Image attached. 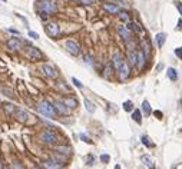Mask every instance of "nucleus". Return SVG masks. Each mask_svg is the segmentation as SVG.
Listing matches in <instances>:
<instances>
[{"instance_id": "nucleus-42", "label": "nucleus", "mask_w": 182, "mask_h": 169, "mask_svg": "<svg viewBox=\"0 0 182 169\" xmlns=\"http://www.w3.org/2000/svg\"><path fill=\"white\" fill-rule=\"evenodd\" d=\"M9 32H11V33H16V34H17V33H19V32H17V30H15V29H9Z\"/></svg>"}, {"instance_id": "nucleus-10", "label": "nucleus", "mask_w": 182, "mask_h": 169, "mask_svg": "<svg viewBox=\"0 0 182 169\" xmlns=\"http://www.w3.org/2000/svg\"><path fill=\"white\" fill-rule=\"evenodd\" d=\"M126 60L122 57L121 53H116V55H113V57H112V63H113V67H115L116 70H119L121 69V66L125 63Z\"/></svg>"}, {"instance_id": "nucleus-17", "label": "nucleus", "mask_w": 182, "mask_h": 169, "mask_svg": "<svg viewBox=\"0 0 182 169\" xmlns=\"http://www.w3.org/2000/svg\"><path fill=\"white\" fill-rule=\"evenodd\" d=\"M17 118L20 119V122H26V119H28V118H32V116H30L26 110L19 109V110H17Z\"/></svg>"}, {"instance_id": "nucleus-39", "label": "nucleus", "mask_w": 182, "mask_h": 169, "mask_svg": "<svg viewBox=\"0 0 182 169\" xmlns=\"http://www.w3.org/2000/svg\"><path fill=\"white\" fill-rule=\"evenodd\" d=\"M85 62H86L88 65H92V57H90V56H85Z\"/></svg>"}, {"instance_id": "nucleus-26", "label": "nucleus", "mask_w": 182, "mask_h": 169, "mask_svg": "<svg viewBox=\"0 0 182 169\" xmlns=\"http://www.w3.org/2000/svg\"><path fill=\"white\" fill-rule=\"evenodd\" d=\"M56 152L66 153V155H69V153H70V148H67V146H57V148H56Z\"/></svg>"}, {"instance_id": "nucleus-2", "label": "nucleus", "mask_w": 182, "mask_h": 169, "mask_svg": "<svg viewBox=\"0 0 182 169\" xmlns=\"http://www.w3.org/2000/svg\"><path fill=\"white\" fill-rule=\"evenodd\" d=\"M40 10L47 15H52V13L57 11V6L53 0H43V2H40Z\"/></svg>"}, {"instance_id": "nucleus-11", "label": "nucleus", "mask_w": 182, "mask_h": 169, "mask_svg": "<svg viewBox=\"0 0 182 169\" xmlns=\"http://www.w3.org/2000/svg\"><path fill=\"white\" fill-rule=\"evenodd\" d=\"M118 33L123 40H126V42L131 40V32H129L128 26H118Z\"/></svg>"}, {"instance_id": "nucleus-15", "label": "nucleus", "mask_w": 182, "mask_h": 169, "mask_svg": "<svg viewBox=\"0 0 182 169\" xmlns=\"http://www.w3.org/2000/svg\"><path fill=\"white\" fill-rule=\"evenodd\" d=\"M43 166L46 169H65L60 164H57V162H52V161H46V162L43 164Z\"/></svg>"}, {"instance_id": "nucleus-30", "label": "nucleus", "mask_w": 182, "mask_h": 169, "mask_svg": "<svg viewBox=\"0 0 182 169\" xmlns=\"http://www.w3.org/2000/svg\"><path fill=\"white\" fill-rule=\"evenodd\" d=\"M100 161L103 162V164H108L110 161V158H109V155H106V153H103V155H100Z\"/></svg>"}, {"instance_id": "nucleus-32", "label": "nucleus", "mask_w": 182, "mask_h": 169, "mask_svg": "<svg viewBox=\"0 0 182 169\" xmlns=\"http://www.w3.org/2000/svg\"><path fill=\"white\" fill-rule=\"evenodd\" d=\"M95 0H77V3H80V5H92Z\"/></svg>"}, {"instance_id": "nucleus-23", "label": "nucleus", "mask_w": 182, "mask_h": 169, "mask_svg": "<svg viewBox=\"0 0 182 169\" xmlns=\"http://www.w3.org/2000/svg\"><path fill=\"white\" fill-rule=\"evenodd\" d=\"M119 19H121L122 22H125V23H129V22H131V19H129V15H128L126 11H119Z\"/></svg>"}, {"instance_id": "nucleus-5", "label": "nucleus", "mask_w": 182, "mask_h": 169, "mask_svg": "<svg viewBox=\"0 0 182 169\" xmlns=\"http://www.w3.org/2000/svg\"><path fill=\"white\" fill-rule=\"evenodd\" d=\"M26 56H28L30 60L36 62V60H40V59H42V52H40L37 47H33V46H30V47L28 49V53H26Z\"/></svg>"}, {"instance_id": "nucleus-24", "label": "nucleus", "mask_w": 182, "mask_h": 169, "mask_svg": "<svg viewBox=\"0 0 182 169\" xmlns=\"http://www.w3.org/2000/svg\"><path fill=\"white\" fill-rule=\"evenodd\" d=\"M85 106H86L88 112H90V113H93V112H95V106H93V103H92L90 100H88V99H85Z\"/></svg>"}, {"instance_id": "nucleus-38", "label": "nucleus", "mask_w": 182, "mask_h": 169, "mask_svg": "<svg viewBox=\"0 0 182 169\" xmlns=\"http://www.w3.org/2000/svg\"><path fill=\"white\" fill-rule=\"evenodd\" d=\"M93 161H95V158L92 156V155H89V156H88V164L89 165H93Z\"/></svg>"}, {"instance_id": "nucleus-7", "label": "nucleus", "mask_w": 182, "mask_h": 169, "mask_svg": "<svg viewBox=\"0 0 182 169\" xmlns=\"http://www.w3.org/2000/svg\"><path fill=\"white\" fill-rule=\"evenodd\" d=\"M116 72H118V75H119V79H121V80H126L128 77H129V75H131V69H129V65H128L126 62L121 66L119 70H116Z\"/></svg>"}, {"instance_id": "nucleus-6", "label": "nucleus", "mask_w": 182, "mask_h": 169, "mask_svg": "<svg viewBox=\"0 0 182 169\" xmlns=\"http://www.w3.org/2000/svg\"><path fill=\"white\" fill-rule=\"evenodd\" d=\"M40 139H42V142H44V143H55V142L57 141L56 135L50 131H44L43 133L40 135Z\"/></svg>"}, {"instance_id": "nucleus-3", "label": "nucleus", "mask_w": 182, "mask_h": 169, "mask_svg": "<svg viewBox=\"0 0 182 169\" xmlns=\"http://www.w3.org/2000/svg\"><path fill=\"white\" fill-rule=\"evenodd\" d=\"M65 47H66V50L70 53V55L73 56H77L79 53H80V47H79V44L76 43V42H73V40H67L66 43H65Z\"/></svg>"}, {"instance_id": "nucleus-45", "label": "nucleus", "mask_w": 182, "mask_h": 169, "mask_svg": "<svg viewBox=\"0 0 182 169\" xmlns=\"http://www.w3.org/2000/svg\"><path fill=\"white\" fill-rule=\"evenodd\" d=\"M33 169H39V168H33Z\"/></svg>"}, {"instance_id": "nucleus-35", "label": "nucleus", "mask_w": 182, "mask_h": 169, "mask_svg": "<svg viewBox=\"0 0 182 169\" xmlns=\"http://www.w3.org/2000/svg\"><path fill=\"white\" fill-rule=\"evenodd\" d=\"M29 36L32 39H39V34L36 32H33V30H29Z\"/></svg>"}, {"instance_id": "nucleus-40", "label": "nucleus", "mask_w": 182, "mask_h": 169, "mask_svg": "<svg viewBox=\"0 0 182 169\" xmlns=\"http://www.w3.org/2000/svg\"><path fill=\"white\" fill-rule=\"evenodd\" d=\"M177 7H178V10H179V13H181V16H182V5L179 3V2L177 3Z\"/></svg>"}, {"instance_id": "nucleus-9", "label": "nucleus", "mask_w": 182, "mask_h": 169, "mask_svg": "<svg viewBox=\"0 0 182 169\" xmlns=\"http://www.w3.org/2000/svg\"><path fill=\"white\" fill-rule=\"evenodd\" d=\"M7 47L10 50H19L22 47V40L17 37H11L7 40Z\"/></svg>"}, {"instance_id": "nucleus-46", "label": "nucleus", "mask_w": 182, "mask_h": 169, "mask_svg": "<svg viewBox=\"0 0 182 169\" xmlns=\"http://www.w3.org/2000/svg\"><path fill=\"white\" fill-rule=\"evenodd\" d=\"M2 2H6V0H2Z\"/></svg>"}, {"instance_id": "nucleus-31", "label": "nucleus", "mask_w": 182, "mask_h": 169, "mask_svg": "<svg viewBox=\"0 0 182 169\" xmlns=\"http://www.w3.org/2000/svg\"><path fill=\"white\" fill-rule=\"evenodd\" d=\"M72 82H73V85H75L76 87H79V89H82V87H83V85H82L80 82H79V80H77L76 77H73V79H72Z\"/></svg>"}, {"instance_id": "nucleus-19", "label": "nucleus", "mask_w": 182, "mask_h": 169, "mask_svg": "<svg viewBox=\"0 0 182 169\" xmlns=\"http://www.w3.org/2000/svg\"><path fill=\"white\" fill-rule=\"evenodd\" d=\"M165 37H166L165 33H158V34H156V44H158V47H162V46H164Z\"/></svg>"}, {"instance_id": "nucleus-43", "label": "nucleus", "mask_w": 182, "mask_h": 169, "mask_svg": "<svg viewBox=\"0 0 182 169\" xmlns=\"http://www.w3.org/2000/svg\"><path fill=\"white\" fill-rule=\"evenodd\" d=\"M115 169H121V166H119V165H116V166H115Z\"/></svg>"}, {"instance_id": "nucleus-28", "label": "nucleus", "mask_w": 182, "mask_h": 169, "mask_svg": "<svg viewBox=\"0 0 182 169\" xmlns=\"http://www.w3.org/2000/svg\"><path fill=\"white\" fill-rule=\"evenodd\" d=\"M123 109L126 110V112H131V110L133 109V103L131 102V100H126V102L123 103Z\"/></svg>"}, {"instance_id": "nucleus-4", "label": "nucleus", "mask_w": 182, "mask_h": 169, "mask_svg": "<svg viewBox=\"0 0 182 169\" xmlns=\"http://www.w3.org/2000/svg\"><path fill=\"white\" fill-rule=\"evenodd\" d=\"M44 29H46L47 36H50V37H56V36L60 33V29L57 26V23H47V24L44 26Z\"/></svg>"}, {"instance_id": "nucleus-44", "label": "nucleus", "mask_w": 182, "mask_h": 169, "mask_svg": "<svg viewBox=\"0 0 182 169\" xmlns=\"http://www.w3.org/2000/svg\"><path fill=\"white\" fill-rule=\"evenodd\" d=\"M0 169H3V166H2V161H0Z\"/></svg>"}, {"instance_id": "nucleus-29", "label": "nucleus", "mask_w": 182, "mask_h": 169, "mask_svg": "<svg viewBox=\"0 0 182 169\" xmlns=\"http://www.w3.org/2000/svg\"><path fill=\"white\" fill-rule=\"evenodd\" d=\"M142 47H144L145 56L148 57V56H149V46H148V43H146V42H142Z\"/></svg>"}, {"instance_id": "nucleus-18", "label": "nucleus", "mask_w": 182, "mask_h": 169, "mask_svg": "<svg viewBox=\"0 0 182 169\" xmlns=\"http://www.w3.org/2000/svg\"><path fill=\"white\" fill-rule=\"evenodd\" d=\"M145 53L144 52H138V62H136V65H138V67L139 69H142L144 67V65H145Z\"/></svg>"}, {"instance_id": "nucleus-41", "label": "nucleus", "mask_w": 182, "mask_h": 169, "mask_svg": "<svg viewBox=\"0 0 182 169\" xmlns=\"http://www.w3.org/2000/svg\"><path fill=\"white\" fill-rule=\"evenodd\" d=\"M155 116H158V119H161V116H162V113H161L159 110H156V112H155Z\"/></svg>"}, {"instance_id": "nucleus-37", "label": "nucleus", "mask_w": 182, "mask_h": 169, "mask_svg": "<svg viewBox=\"0 0 182 169\" xmlns=\"http://www.w3.org/2000/svg\"><path fill=\"white\" fill-rule=\"evenodd\" d=\"M11 169H23V166L20 164H17V162H15V164L11 165Z\"/></svg>"}, {"instance_id": "nucleus-12", "label": "nucleus", "mask_w": 182, "mask_h": 169, "mask_svg": "<svg viewBox=\"0 0 182 169\" xmlns=\"http://www.w3.org/2000/svg\"><path fill=\"white\" fill-rule=\"evenodd\" d=\"M42 72H43V73L47 77H50V79H55V77L57 76L56 70L52 67V66H49V65H43V66H42Z\"/></svg>"}, {"instance_id": "nucleus-16", "label": "nucleus", "mask_w": 182, "mask_h": 169, "mask_svg": "<svg viewBox=\"0 0 182 169\" xmlns=\"http://www.w3.org/2000/svg\"><path fill=\"white\" fill-rule=\"evenodd\" d=\"M128 59H129V63H131V65H136V62H138V53H135L132 49H129V52H128Z\"/></svg>"}, {"instance_id": "nucleus-1", "label": "nucleus", "mask_w": 182, "mask_h": 169, "mask_svg": "<svg viewBox=\"0 0 182 169\" xmlns=\"http://www.w3.org/2000/svg\"><path fill=\"white\" fill-rule=\"evenodd\" d=\"M37 112L44 115V116H47V118H53L56 113L55 105L49 103V102H46V100H42V102L37 105Z\"/></svg>"}, {"instance_id": "nucleus-47", "label": "nucleus", "mask_w": 182, "mask_h": 169, "mask_svg": "<svg viewBox=\"0 0 182 169\" xmlns=\"http://www.w3.org/2000/svg\"><path fill=\"white\" fill-rule=\"evenodd\" d=\"M100 2H102V0H100Z\"/></svg>"}, {"instance_id": "nucleus-13", "label": "nucleus", "mask_w": 182, "mask_h": 169, "mask_svg": "<svg viewBox=\"0 0 182 169\" xmlns=\"http://www.w3.org/2000/svg\"><path fill=\"white\" fill-rule=\"evenodd\" d=\"M141 162L146 166V168H149V169H154V159L151 158L149 155H144V156H141Z\"/></svg>"}, {"instance_id": "nucleus-36", "label": "nucleus", "mask_w": 182, "mask_h": 169, "mask_svg": "<svg viewBox=\"0 0 182 169\" xmlns=\"http://www.w3.org/2000/svg\"><path fill=\"white\" fill-rule=\"evenodd\" d=\"M175 55H177L179 59H182V47H178V49H175Z\"/></svg>"}, {"instance_id": "nucleus-34", "label": "nucleus", "mask_w": 182, "mask_h": 169, "mask_svg": "<svg viewBox=\"0 0 182 169\" xmlns=\"http://www.w3.org/2000/svg\"><path fill=\"white\" fill-rule=\"evenodd\" d=\"M13 110H15V106H13V105H6V112H7V113H11Z\"/></svg>"}, {"instance_id": "nucleus-14", "label": "nucleus", "mask_w": 182, "mask_h": 169, "mask_svg": "<svg viewBox=\"0 0 182 169\" xmlns=\"http://www.w3.org/2000/svg\"><path fill=\"white\" fill-rule=\"evenodd\" d=\"M103 9H105L106 11H109V13H112V15H116V13H119V7L116 5H112V3H105L103 5Z\"/></svg>"}, {"instance_id": "nucleus-27", "label": "nucleus", "mask_w": 182, "mask_h": 169, "mask_svg": "<svg viewBox=\"0 0 182 169\" xmlns=\"http://www.w3.org/2000/svg\"><path fill=\"white\" fill-rule=\"evenodd\" d=\"M142 109H144L145 115H151V106H149L148 100H144V103H142Z\"/></svg>"}, {"instance_id": "nucleus-8", "label": "nucleus", "mask_w": 182, "mask_h": 169, "mask_svg": "<svg viewBox=\"0 0 182 169\" xmlns=\"http://www.w3.org/2000/svg\"><path fill=\"white\" fill-rule=\"evenodd\" d=\"M55 109L59 112V113L62 115H67L69 112H70V108L67 106L63 100H59V102H55Z\"/></svg>"}, {"instance_id": "nucleus-25", "label": "nucleus", "mask_w": 182, "mask_h": 169, "mask_svg": "<svg viewBox=\"0 0 182 169\" xmlns=\"http://www.w3.org/2000/svg\"><path fill=\"white\" fill-rule=\"evenodd\" d=\"M142 143H144L145 146H148V148H152V146H154V142H151L149 136H146V135H144V136H142Z\"/></svg>"}, {"instance_id": "nucleus-48", "label": "nucleus", "mask_w": 182, "mask_h": 169, "mask_svg": "<svg viewBox=\"0 0 182 169\" xmlns=\"http://www.w3.org/2000/svg\"><path fill=\"white\" fill-rule=\"evenodd\" d=\"M0 103H2V102H0Z\"/></svg>"}, {"instance_id": "nucleus-22", "label": "nucleus", "mask_w": 182, "mask_h": 169, "mask_svg": "<svg viewBox=\"0 0 182 169\" xmlns=\"http://www.w3.org/2000/svg\"><path fill=\"white\" fill-rule=\"evenodd\" d=\"M168 77H169L171 80H177L178 79V73L174 67H169V69H168Z\"/></svg>"}, {"instance_id": "nucleus-20", "label": "nucleus", "mask_w": 182, "mask_h": 169, "mask_svg": "<svg viewBox=\"0 0 182 169\" xmlns=\"http://www.w3.org/2000/svg\"><path fill=\"white\" fill-rule=\"evenodd\" d=\"M63 102H65V103H66L70 109L77 106V100H76V99H73V98H65V99H63Z\"/></svg>"}, {"instance_id": "nucleus-33", "label": "nucleus", "mask_w": 182, "mask_h": 169, "mask_svg": "<svg viewBox=\"0 0 182 169\" xmlns=\"http://www.w3.org/2000/svg\"><path fill=\"white\" fill-rule=\"evenodd\" d=\"M80 139H82L83 142H86V143H92V141H90V138H88L86 135H83V133L80 135Z\"/></svg>"}, {"instance_id": "nucleus-21", "label": "nucleus", "mask_w": 182, "mask_h": 169, "mask_svg": "<svg viewBox=\"0 0 182 169\" xmlns=\"http://www.w3.org/2000/svg\"><path fill=\"white\" fill-rule=\"evenodd\" d=\"M132 118H133V120L136 122V123H142V113H141V110H133V115H132Z\"/></svg>"}]
</instances>
